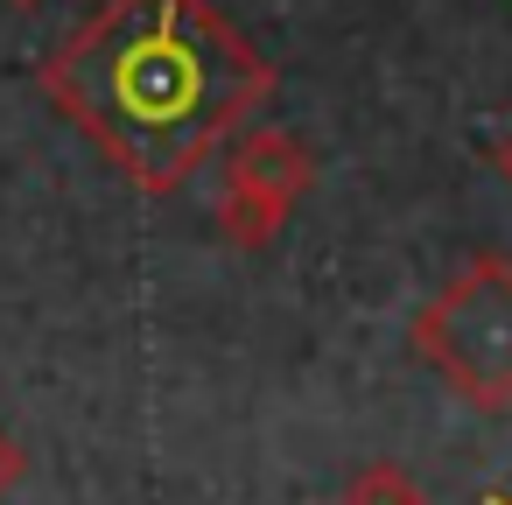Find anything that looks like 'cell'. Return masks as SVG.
I'll list each match as a JSON object with an SVG mask.
<instances>
[{
	"label": "cell",
	"mask_w": 512,
	"mask_h": 505,
	"mask_svg": "<svg viewBox=\"0 0 512 505\" xmlns=\"http://www.w3.org/2000/svg\"><path fill=\"white\" fill-rule=\"evenodd\" d=\"M484 505H512V491H491V498H484Z\"/></svg>",
	"instance_id": "cell-7"
},
{
	"label": "cell",
	"mask_w": 512,
	"mask_h": 505,
	"mask_svg": "<svg viewBox=\"0 0 512 505\" xmlns=\"http://www.w3.org/2000/svg\"><path fill=\"white\" fill-rule=\"evenodd\" d=\"M15 8H36V0H15Z\"/></svg>",
	"instance_id": "cell-8"
},
{
	"label": "cell",
	"mask_w": 512,
	"mask_h": 505,
	"mask_svg": "<svg viewBox=\"0 0 512 505\" xmlns=\"http://www.w3.org/2000/svg\"><path fill=\"white\" fill-rule=\"evenodd\" d=\"M498 176H505V183H512V134H505V141H498Z\"/></svg>",
	"instance_id": "cell-6"
},
{
	"label": "cell",
	"mask_w": 512,
	"mask_h": 505,
	"mask_svg": "<svg viewBox=\"0 0 512 505\" xmlns=\"http://www.w3.org/2000/svg\"><path fill=\"white\" fill-rule=\"evenodd\" d=\"M337 505H428V491H421L414 470H400V463H365V470L344 484Z\"/></svg>",
	"instance_id": "cell-4"
},
{
	"label": "cell",
	"mask_w": 512,
	"mask_h": 505,
	"mask_svg": "<svg viewBox=\"0 0 512 505\" xmlns=\"http://www.w3.org/2000/svg\"><path fill=\"white\" fill-rule=\"evenodd\" d=\"M22 477H29V449L15 442V428H0V498H8Z\"/></svg>",
	"instance_id": "cell-5"
},
{
	"label": "cell",
	"mask_w": 512,
	"mask_h": 505,
	"mask_svg": "<svg viewBox=\"0 0 512 505\" xmlns=\"http://www.w3.org/2000/svg\"><path fill=\"white\" fill-rule=\"evenodd\" d=\"M43 92L134 190L169 197L253 127L274 71L211 0H99L43 64Z\"/></svg>",
	"instance_id": "cell-1"
},
{
	"label": "cell",
	"mask_w": 512,
	"mask_h": 505,
	"mask_svg": "<svg viewBox=\"0 0 512 505\" xmlns=\"http://www.w3.org/2000/svg\"><path fill=\"white\" fill-rule=\"evenodd\" d=\"M414 351L470 407L484 414L512 407V260L505 253L463 260L414 309Z\"/></svg>",
	"instance_id": "cell-2"
},
{
	"label": "cell",
	"mask_w": 512,
	"mask_h": 505,
	"mask_svg": "<svg viewBox=\"0 0 512 505\" xmlns=\"http://www.w3.org/2000/svg\"><path fill=\"white\" fill-rule=\"evenodd\" d=\"M316 183V162L295 134L281 127H246L225 155V197H218V232L232 246H267L288 211L302 204V190Z\"/></svg>",
	"instance_id": "cell-3"
}]
</instances>
